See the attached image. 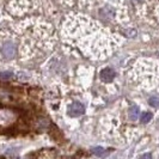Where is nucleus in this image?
Masks as SVG:
<instances>
[{
	"label": "nucleus",
	"instance_id": "obj_1",
	"mask_svg": "<svg viewBox=\"0 0 159 159\" xmlns=\"http://www.w3.org/2000/svg\"><path fill=\"white\" fill-rule=\"evenodd\" d=\"M85 112V107L80 102H72L67 108V114L71 117H79Z\"/></svg>",
	"mask_w": 159,
	"mask_h": 159
},
{
	"label": "nucleus",
	"instance_id": "obj_2",
	"mask_svg": "<svg viewBox=\"0 0 159 159\" xmlns=\"http://www.w3.org/2000/svg\"><path fill=\"white\" fill-rule=\"evenodd\" d=\"M1 54L5 59H12L16 55V47L12 42H5L1 47Z\"/></svg>",
	"mask_w": 159,
	"mask_h": 159
},
{
	"label": "nucleus",
	"instance_id": "obj_3",
	"mask_svg": "<svg viewBox=\"0 0 159 159\" xmlns=\"http://www.w3.org/2000/svg\"><path fill=\"white\" fill-rule=\"evenodd\" d=\"M115 75H116V72L112 70L111 67H107V68H104L101 71V80L104 81V83H110L114 80L115 78Z\"/></svg>",
	"mask_w": 159,
	"mask_h": 159
},
{
	"label": "nucleus",
	"instance_id": "obj_4",
	"mask_svg": "<svg viewBox=\"0 0 159 159\" xmlns=\"http://www.w3.org/2000/svg\"><path fill=\"white\" fill-rule=\"evenodd\" d=\"M139 114H140V109L138 105H132L129 108V119L132 121H135L139 117Z\"/></svg>",
	"mask_w": 159,
	"mask_h": 159
},
{
	"label": "nucleus",
	"instance_id": "obj_5",
	"mask_svg": "<svg viewBox=\"0 0 159 159\" xmlns=\"http://www.w3.org/2000/svg\"><path fill=\"white\" fill-rule=\"evenodd\" d=\"M152 117H153L152 112H147V111L143 112L141 116H140V122H141V123H148L152 120Z\"/></svg>",
	"mask_w": 159,
	"mask_h": 159
},
{
	"label": "nucleus",
	"instance_id": "obj_6",
	"mask_svg": "<svg viewBox=\"0 0 159 159\" xmlns=\"http://www.w3.org/2000/svg\"><path fill=\"white\" fill-rule=\"evenodd\" d=\"M148 104L152 107H159V96H152L148 99Z\"/></svg>",
	"mask_w": 159,
	"mask_h": 159
},
{
	"label": "nucleus",
	"instance_id": "obj_7",
	"mask_svg": "<svg viewBox=\"0 0 159 159\" xmlns=\"http://www.w3.org/2000/svg\"><path fill=\"white\" fill-rule=\"evenodd\" d=\"M92 152H93L95 154H97V156H102L104 152V148H102V147H96V148L92 150Z\"/></svg>",
	"mask_w": 159,
	"mask_h": 159
},
{
	"label": "nucleus",
	"instance_id": "obj_8",
	"mask_svg": "<svg viewBox=\"0 0 159 159\" xmlns=\"http://www.w3.org/2000/svg\"><path fill=\"white\" fill-rule=\"evenodd\" d=\"M11 75H12V73H10V72H4V73L0 74V77L2 79H8V78H11Z\"/></svg>",
	"mask_w": 159,
	"mask_h": 159
},
{
	"label": "nucleus",
	"instance_id": "obj_9",
	"mask_svg": "<svg viewBox=\"0 0 159 159\" xmlns=\"http://www.w3.org/2000/svg\"><path fill=\"white\" fill-rule=\"evenodd\" d=\"M139 159H152V156H151V153H146V154L141 156Z\"/></svg>",
	"mask_w": 159,
	"mask_h": 159
}]
</instances>
